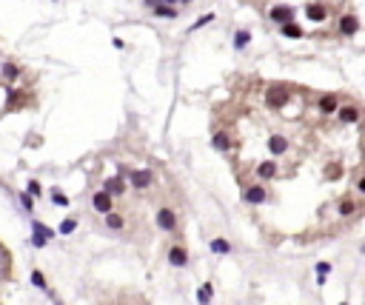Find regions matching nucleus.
I'll list each match as a JSON object with an SVG mask.
<instances>
[{"label": "nucleus", "mask_w": 365, "mask_h": 305, "mask_svg": "<svg viewBox=\"0 0 365 305\" xmlns=\"http://www.w3.org/2000/svg\"><path fill=\"white\" fill-rule=\"evenodd\" d=\"M157 225L163 228V231H177V214H174V208L171 205H160L157 208Z\"/></svg>", "instance_id": "f257e3e1"}, {"label": "nucleus", "mask_w": 365, "mask_h": 305, "mask_svg": "<svg viewBox=\"0 0 365 305\" xmlns=\"http://www.w3.org/2000/svg\"><path fill=\"white\" fill-rule=\"evenodd\" d=\"M129 183H132V188L149 191V188L154 186V174H151L149 169H134L132 174H129Z\"/></svg>", "instance_id": "f03ea898"}, {"label": "nucleus", "mask_w": 365, "mask_h": 305, "mask_svg": "<svg viewBox=\"0 0 365 305\" xmlns=\"http://www.w3.org/2000/svg\"><path fill=\"white\" fill-rule=\"evenodd\" d=\"M168 262H171L174 268H185V265H188V251H185V245H171V248H168Z\"/></svg>", "instance_id": "7ed1b4c3"}, {"label": "nucleus", "mask_w": 365, "mask_h": 305, "mask_svg": "<svg viewBox=\"0 0 365 305\" xmlns=\"http://www.w3.org/2000/svg\"><path fill=\"white\" fill-rule=\"evenodd\" d=\"M288 97H291V94H288L282 86H274V88H268V97H266V100H268V106H271V109H282V106L288 103Z\"/></svg>", "instance_id": "20e7f679"}, {"label": "nucleus", "mask_w": 365, "mask_h": 305, "mask_svg": "<svg viewBox=\"0 0 365 305\" xmlns=\"http://www.w3.org/2000/svg\"><path fill=\"white\" fill-rule=\"evenodd\" d=\"M126 188H129V186H126V180H123V177H109V180H106V186H103V191L114 200V197H123V194H126Z\"/></svg>", "instance_id": "39448f33"}, {"label": "nucleus", "mask_w": 365, "mask_h": 305, "mask_svg": "<svg viewBox=\"0 0 365 305\" xmlns=\"http://www.w3.org/2000/svg\"><path fill=\"white\" fill-rule=\"evenodd\" d=\"M91 205L97 208L100 214H109V211H114V200H112L106 191H97V194L91 197Z\"/></svg>", "instance_id": "423d86ee"}, {"label": "nucleus", "mask_w": 365, "mask_h": 305, "mask_svg": "<svg viewBox=\"0 0 365 305\" xmlns=\"http://www.w3.org/2000/svg\"><path fill=\"white\" fill-rule=\"evenodd\" d=\"M266 188L263 186H251V188H246V191H243V200H246V203H251V205H257V203H266Z\"/></svg>", "instance_id": "0eeeda50"}, {"label": "nucleus", "mask_w": 365, "mask_h": 305, "mask_svg": "<svg viewBox=\"0 0 365 305\" xmlns=\"http://www.w3.org/2000/svg\"><path fill=\"white\" fill-rule=\"evenodd\" d=\"M49 240H51V228H46L43 222H34V237H32L34 245H37V248H43Z\"/></svg>", "instance_id": "6e6552de"}, {"label": "nucleus", "mask_w": 365, "mask_h": 305, "mask_svg": "<svg viewBox=\"0 0 365 305\" xmlns=\"http://www.w3.org/2000/svg\"><path fill=\"white\" fill-rule=\"evenodd\" d=\"M291 17H294V9L291 6H274L271 9V20H277V23H291Z\"/></svg>", "instance_id": "1a4fd4ad"}, {"label": "nucleus", "mask_w": 365, "mask_h": 305, "mask_svg": "<svg viewBox=\"0 0 365 305\" xmlns=\"http://www.w3.org/2000/svg\"><path fill=\"white\" fill-rule=\"evenodd\" d=\"M103 217H106V228H112V231H123V228H126L123 214H117V211H109V214H103Z\"/></svg>", "instance_id": "9d476101"}, {"label": "nucleus", "mask_w": 365, "mask_h": 305, "mask_svg": "<svg viewBox=\"0 0 365 305\" xmlns=\"http://www.w3.org/2000/svg\"><path fill=\"white\" fill-rule=\"evenodd\" d=\"M357 29H360V20L354 15H345L342 20H340V32L342 34H357Z\"/></svg>", "instance_id": "9b49d317"}, {"label": "nucleus", "mask_w": 365, "mask_h": 305, "mask_svg": "<svg viewBox=\"0 0 365 305\" xmlns=\"http://www.w3.org/2000/svg\"><path fill=\"white\" fill-rule=\"evenodd\" d=\"M211 251L220 257H226V254H231V242L228 240H223V237H214L211 240Z\"/></svg>", "instance_id": "f8f14e48"}, {"label": "nucleus", "mask_w": 365, "mask_h": 305, "mask_svg": "<svg viewBox=\"0 0 365 305\" xmlns=\"http://www.w3.org/2000/svg\"><path fill=\"white\" fill-rule=\"evenodd\" d=\"M214 149L217 152H228V149H231V140H228L226 131H217L214 134Z\"/></svg>", "instance_id": "ddd939ff"}, {"label": "nucleus", "mask_w": 365, "mask_h": 305, "mask_svg": "<svg viewBox=\"0 0 365 305\" xmlns=\"http://www.w3.org/2000/svg\"><path fill=\"white\" fill-rule=\"evenodd\" d=\"M268 149H271L274 154H285V152H288V140H285V137H271Z\"/></svg>", "instance_id": "4468645a"}, {"label": "nucleus", "mask_w": 365, "mask_h": 305, "mask_svg": "<svg viewBox=\"0 0 365 305\" xmlns=\"http://www.w3.org/2000/svg\"><path fill=\"white\" fill-rule=\"evenodd\" d=\"M340 117L345 120V123H357L360 120V109L357 106H345V109H340Z\"/></svg>", "instance_id": "2eb2a0df"}, {"label": "nucleus", "mask_w": 365, "mask_h": 305, "mask_svg": "<svg viewBox=\"0 0 365 305\" xmlns=\"http://www.w3.org/2000/svg\"><path fill=\"white\" fill-rule=\"evenodd\" d=\"M305 15L311 17V20H319V23H322V20H325V15H328V12H325V6H314V3H311V6L305 9Z\"/></svg>", "instance_id": "dca6fc26"}, {"label": "nucleus", "mask_w": 365, "mask_h": 305, "mask_svg": "<svg viewBox=\"0 0 365 305\" xmlns=\"http://www.w3.org/2000/svg\"><path fill=\"white\" fill-rule=\"evenodd\" d=\"M274 174H277V166H274V163H263V166L257 169V177H260V180H271Z\"/></svg>", "instance_id": "f3484780"}, {"label": "nucleus", "mask_w": 365, "mask_h": 305, "mask_svg": "<svg viewBox=\"0 0 365 305\" xmlns=\"http://www.w3.org/2000/svg\"><path fill=\"white\" fill-rule=\"evenodd\" d=\"M211 294H214V291H211V285H208V283H205V285H200V288H197V303L200 305H208V303H211Z\"/></svg>", "instance_id": "a211bd4d"}, {"label": "nucleus", "mask_w": 365, "mask_h": 305, "mask_svg": "<svg viewBox=\"0 0 365 305\" xmlns=\"http://www.w3.org/2000/svg\"><path fill=\"white\" fill-rule=\"evenodd\" d=\"M282 34H285V37H302V29H299L297 23L291 20V23H285V26H282Z\"/></svg>", "instance_id": "6ab92c4d"}, {"label": "nucleus", "mask_w": 365, "mask_h": 305, "mask_svg": "<svg viewBox=\"0 0 365 305\" xmlns=\"http://www.w3.org/2000/svg\"><path fill=\"white\" fill-rule=\"evenodd\" d=\"M354 211H357V203H354V200L340 203V214H342V217H348V214H354Z\"/></svg>", "instance_id": "aec40b11"}, {"label": "nucleus", "mask_w": 365, "mask_h": 305, "mask_svg": "<svg viewBox=\"0 0 365 305\" xmlns=\"http://www.w3.org/2000/svg\"><path fill=\"white\" fill-rule=\"evenodd\" d=\"M154 15L157 17H177V12L168 9V6H154Z\"/></svg>", "instance_id": "412c9836"}, {"label": "nucleus", "mask_w": 365, "mask_h": 305, "mask_svg": "<svg viewBox=\"0 0 365 305\" xmlns=\"http://www.w3.org/2000/svg\"><path fill=\"white\" fill-rule=\"evenodd\" d=\"M32 283L37 285V288L46 291V277H43V271H32Z\"/></svg>", "instance_id": "4be33fe9"}, {"label": "nucleus", "mask_w": 365, "mask_h": 305, "mask_svg": "<svg viewBox=\"0 0 365 305\" xmlns=\"http://www.w3.org/2000/svg\"><path fill=\"white\" fill-rule=\"evenodd\" d=\"M77 228V220H63L60 222V234H71Z\"/></svg>", "instance_id": "5701e85b"}, {"label": "nucleus", "mask_w": 365, "mask_h": 305, "mask_svg": "<svg viewBox=\"0 0 365 305\" xmlns=\"http://www.w3.org/2000/svg\"><path fill=\"white\" fill-rule=\"evenodd\" d=\"M3 74H6L9 80H15V77H17V66H15V63H6V66H3Z\"/></svg>", "instance_id": "b1692460"}, {"label": "nucleus", "mask_w": 365, "mask_h": 305, "mask_svg": "<svg viewBox=\"0 0 365 305\" xmlns=\"http://www.w3.org/2000/svg\"><path fill=\"white\" fill-rule=\"evenodd\" d=\"M334 106H337V97H325V100L319 103V109H322V111H334Z\"/></svg>", "instance_id": "393cba45"}, {"label": "nucleus", "mask_w": 365, "mask_h": 305, "mask_svg": "<svg viewBox=\"0 0 365 305\" xmlns=\"http://www.w3.org/2000/svg\"><path fill=\"white\" fill-rule=\"evenodd\" d=\"M51 200H54L57 205H68V197H63L60 191H54V194H51Z\"/></svg>", "instance_id": "a878e982"}, {"label": "nucleus", "mask_w": 365, "mask_h": 305, "mask_svg": "<svg viewBox=\"0 0 365 305\" xmlns=\"http://www.w3.org/2000/svg\"><path fill=\"white\" fill-rule=\"evenodd\" d=\"M246 43H249V32H240L237 34V49H243Z\"/></svg>", "instance_id": "bb28decb"}, {"label": "nucleus", "mask_w": 365, "mask_h": 305, "mask_svg": "<svg viewBox=\"0 0 365 305\" xmlns=\"http://www.w3.org/2000/svg\"><path fill=\"white\" fill-rule=\"evenodd\" d=\"M37 194H40V183L32 180V183H29V197H37Z\"/></svg>", "instance_id": "cd10ccee"}, {"label": "nucleus", "mask_w": 365, "mask_h": 305, "mask_svg": "<svg viewBox=\"0 0 365 305\" xmlns=\"http://www.w3.org/2000/svg\"><path fill=\"white\" fill-rule=\"evenodd\" d=\"M20 203H23V208H26V211H32V197H29V194H20Z\"/></svg>", "instance_id": "c85d7f7f"}, {"label": "nucleus", "mask_w": 365, "mask_h": 305, "mask_svg": "<svg viewBox=\"0 0 365 305\" xmlns=\"http://www.w3.org/2000/svg\"><path fill=\"white\" fill-rule=\"evenodd\" d=\"M331 271V265H328V262H319V265H317V274H328Z\"/></svg>", "instance_id": "c756f323"}, {"label": "nucleus", "mask_w": 365, "mask_h": 305, "mask_svg": "<svg viewBox=\"0 0 365 305\" xmlns=\"http://www.w3.org/2000/svg\"><path fill=\"white\" fill-rule=\"evenodd\" d=\"M185 3H188V0H185Z\"/></svg>", "instance_id": "7c9ffc66"}]
</instances>
